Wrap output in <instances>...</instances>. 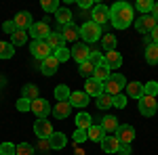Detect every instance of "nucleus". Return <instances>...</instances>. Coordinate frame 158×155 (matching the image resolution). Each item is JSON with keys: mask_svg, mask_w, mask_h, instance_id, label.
<instances>
[{"mask_svg": "<svg viewBox=\"0 0 158 155\" xmlns=\"http://www.w3.org/2000/svg\"><path fill=\"white\" fill-rule=\"evenodd\" d=\"M112 107L124 109V107H127V96H124V95H116L114 99H112Z\"/></svg>", "mask_w": 158, "mask_h": 155, "instance_id": "obj_44", "label": "nucleus"}, {"mask_svg": "<svg viewBox=\"0 0 158 155\" xmlns=\"http://www.w3.org/2000/svg\"><path fill=\"white\" fill-rule=\"evenodd\" d=\"M70 95H72V90H70L65 84H59V86L55 88V99H57V101H70Z\"/></svg>", "mask_w": 158, "mask_h": 155, "instance_id": "obj_33", "label": "nucleus"}, {"mask_svg": "<svg viewBox=\"0 0 158 155\" xmlns=\"http://www.w3.org/2000/svg\"><path fill=\"white\" fill-rule=\"evenodd\" d=\"M103 63L108 65L110 69L120 67V65H122V55L118 52V50H110V52H106V55H103Z\"/></svg>", "mask_w": 158, "mask_h": 155, "instance_id": "obj_19", "label": "nucleus"}, {"mask_svg": "<svg viewBox=\"0 0 158 155\" xmlns=\"http://www.w3.org/2000/svg\"><path fill=\"white\" fill-rule=\"evenodd\" d=\"M30 52H32L34 59H40V63L44 59H49V57H53V48L49 46L47 40H32L30 42Z\"/></svg>", "mask_w": 158, "mask_h": 155, "instance_id": "obj_3", "label": "nucleus"}, {"mask_svg": "<svg viewBox=\"0 0 158 155\" xmlns=\"http://www.w3.org/2000/svg\"><path fill=\"white\" fill-rule=\"evenodd\" d=\"M127 80H124V76L122 73H112L108 80L103 82V92H108L110 96H116V95H120L122 90L127 88Z\"/></svg>", "mask_w": 158, "mask_h": 155, "instance_id": "obj_2", "label": "nucleus"}, {"mask_svg": "<svg viewBox=\"0 0 158 155\" xmlns=\"http://www.w3.org/2000/svg\"><path fill=\"white\" fill-rule=\"evenodd\" d=\"M78 4H80L82 9H89V6H95V4H93V0H78Z\"/></svg>", "mask_w": 158, "mask_h": 155, "instance_id": "obj_50", "label": "nucleus"}, {"mask_svg": "<svg viewBox=\"0 0 158 155\" xmlns=\"http://www.w3.org/2000/svg\"><path fill=\"white\" fill-rule=\"evenodd\" d=\"M27 36H30L27 32H23V29H17V32L11 36V44H13V46H23L25 42H27Z\"/></svg>", "mask_w": 158, "mask_h": 155, "instance_id": "obj_31", "label": "nucleus"}, {"mask_svg": "<svg viewBox=\"0 0 158 155\" xmlns=\"http://www.w3.org/2000/svg\"><path fill=\"white\" fill-rule=\"evenodd\" d=\"M74 155H85V149H80V147H78V149H76V153Z\"/></svg>", "mask_w": 158, "mask_h": 155, "instance_id": "obj_53", "label": "nucleus"}, {"mask_svg": "<svg viewBox=\"0 0 158 155\" xmlns=\"http://www.w3.org/2000/svg\"><path fill=\"white\" fill-rule=\"evenodd\" d=\"M47 42H49V46L53 48V50L65 46V38H63V34H61V32H51V36L47 38Z\"/></svg>", "mask_w": 158, "mask_h": 155, "instance_id": "obj_22", "label": "nucleus"}, {"mask_svg": "<svg viewBox=\"0 0 158 155\" xmlns=\"http://www.w3.org/2000/svg\"><path fill=\"white\" fill-rule=\"evenodd\" d=\"M127 96H131V99H141V96H143V84L141 82H129L127 84Z\"/></svg>", "mask_w": 158, "mask_h": 155, "instance_id": "obj_24", "label": "nucleus"}, {"mask_svg": "<svg viewBox=\"0 0 158 155\" xmlns=\"http://www.w3.org/2000/svg\"><path fill=\"white\" fill-rule=\"evenodd\" d=\"M85 141H89V132L86 130H80V128H76V132H74V143H85Z\"/></svg>", "mask_w": 158, "mask_h": 155, "instance_id": "obj_43", "label": "nucleus"}, {"mask_svg": "<svg viewBox=\"0 0 158 155\" xmlns=\"http://www.w3.org/2000/svg\"><path fill=\"white\" fill-rule=\"evenodd\" d=\"M91 21H95L97 25H106L110 21V9L106 4H95L93 6V15H91Z\"/></svg>", "mask_w": 158, "mask_h": 155, "instance_id": "obj_9", "label": "nucleus"}, {"mask_svg": "<svg viewBox=\"0 0 158 155\" xmlns=\"http://www.w3.org/2000/svg\"><path fill=\"white\" fill-rule=\"evenodd\" d=\"M70 113H72V105H70V101H57V105L53 107V115H55L57 119L70 118Z\"/></svg>", "mask_w": 158, "mask_h": 155, "instance_id": "obj_13", "label": "nucleus"}, {"mask_svg": "<svg viewBox=\"0 0 158 155\" xmlns=\"http://www.w3.org/2000/svg\"><path fill=\"white\" fill-rule=\"evenodd\" d=\"M72 57H74V61L80 65V63L89 61V57H91V50H89V46H86V44H74Z\"/></svg>", "mask_w": 158, "mask_h": 155, "instance_id": "obj_12", "label": "nucleus"}, {"mask_svg": "<svg viewBox=\"0 0 158 155\" xmlns=\"http://www.w3.org/2000/svg\"><path fill=\"white\" fill-rule=\"evenodd\" d=\"M91 126H93V122H91V115H89V113H78V115H76V128L89 130Z\"/></svg>", "mask_w": 158, "mask_h": 155, "instance_id": "obj_29", "label": "nucleus"}, {"mask_svg": "<svg viewBox=\"0 0 158 155\" xmlns=\"http://www.w3.org/2000/svg\"><path fill=\"white\" fill-rule=\"evenodd\" d=\"M118 153H120V155H131V153H133V149H131V145H120Z\"/></svg>", "mask_w": 158, "mask_h": 155, "instance_id": "obj_49", "label": "nucleus"}, {"mask_svg": "<svg viewBox=\"0 0 158 155\" xmlns=\"http://www.w3.org/2000/svg\"><path fill=\"white\" fill-rule=\"evenodd\" d=\"M57 67H59V61L55 59V57H49V59H44L40 63V73L42 76H53V73H57Z\"/></svg>", "mask_w": 158, "mask_h": 155, "instance_id": "obj_17", "label": "nucleus"}, {"mask_svg": "<svg viewBox=\"0 0 158 155\" xmlns=\"http://www.w3.org/2000/svg\"><path fill=\"white\" fill-rule=\"evenodd\" d=\"M17 111H32V101H27V99H23V96H21V99H19V101H17Z\"/></svg>", "mask_w": 158, "mask_h": 155, "instance_id": "obj_45", "label": "nucleus"}, {"mask_svg": "<svg viewBox=\"0 0 158 155\" xmlns=\"http://www.w3.org/2000/svg\"><path fill=\"white\" fill-rule=\"evenodd\" d=\"M85 92L89 96H95L97 99L101 92H103V82H99V80H95V78H89L85 84Z\"/></svg>", "mask_w": 158, "mask_h": 155, "instance_id": "obj_15", "label": "nucleus"}, {"mask_svg": "<svg viewBox=\"0 0 158 155\" xmlns=\"http://www.w3.org/2000/svg\"><path fill=\"white\" fill-rule=\"evenodd\" d=\"M156 95H158V82H148V84H143V96H154L156 99Z\"/></svg>", "mask_w": 158, "mask_h": 155, "instance_id": "obj_40", "label": "nucleus"}, {"mask_svg": "<svg viewBox=\"0 0 158 155\" xmlns=\"http://www.w3.org/2000/svg\"><path fill=\"white\" fill-rule=\"evenodd\" d=\"M15 55V46L9 42H0V59H11Z\"/></svg>", "mask_w": 158, "mask_h": 155, "instance_id": "obj_37", "label": "nucleus"}, {"mask_svg": "<svg viewBox=\"0 0 158 155\" xmlns=\"http://www.w3.org/2000/svg\"><path fill=\"white\" fill-rule=\"evenodd\" d=\"M150 36H152V42H154V44H158V25L154 27V32H152Z\"/></svg>", "mask_w": 158, "mask_h": 155, "instance_id": "obj_52", "label": "nucleus"}, {"mask_svg": "<svg viewBox=\"0 0 158 155\" xmlns=\"http://www.w3.org/2000/svg\"><path fill=\"white\" fill-rule=\"evenodd\" d=\"M112 99H114V96H110L108 92H101V95L97 96V109H101V111L110 109L112 107Z\"/></svg>", "mask_w": 158, "mask_h": 155, "instance_id": "obj_34", "label": "nucleus"}, {"mask_svg": "<svg viewBox=\"0 0 158 155\" xmlns=\"http://www.w3.org/2000/svg\"><path fill=\"white\" fill-rule=\"evenodd\" d=\"M139 111H141V115L152 118V115L158 111L156 99H154V96H141V99H139Z\"/></svg>", "mask_w": 158, "mask_h": 155, "instance_id": "obj_8", "label": "nucleus"}, {"mask_svg": "<svg viewBox=\"0 0 158 155\" xmlns=\"http://www.w3.org/2000/svg\"><path fill=\"white\" fill-rule=\"evenodd\" d=\"M80 38L85 42H97L101 38V25H97L95 21H86L80 25Z\"/></svg>", "mask_w": 158, "mask_h": 155, "instance_id": "obj_4", "label": "nucleus"}, {"mask_svg": "<svg viewBox=\"0 0 158 155\" xmlns=\"http://www.w3.org/2000/svg\"><path fill=\"white\" fill-rule=\"evenodd\" d=\"M152 6H154V2H152V0H137V2H135V11H139L141 15L152 13Z\"/></svg>", "mask_w": 158, "mask_h": 155, "instance_id": "obj_36", "label": "nucleus"}, {"mask_svg": "<svg viewBox=\"0 0 158 155\" xmlns=\"http://www.w3.org/2000/svg\"><path fill=\"white\" fill-rule=\"evenodd\" d=\"M51 111V105H49V101H44L42 96L40 99H36V101H32V113L36 115V118H47Z\"/></svg>", "mask_w": 158, "mask_h": 155, "instance_id": "obj_11", "label": "nucleus"}, {"mask_svg": "<svg viewBox=\"0 0 158 155\" xmlns=\"http://www.w3.org/2000/svg\"><path fill=\"white\" fill-rule=\"evenodd\" d=\"M2 29H4V32H6V34H15V32H17V25H15V21H4V23H2Z\"/></svg>", "mask_w": 158, "mask_h": 155, "instance_id": "obj_47", "label": "nucleus"}, {"mask_svg": "<svg viewBox=\"0 0 158 155\" xmlns=\"http://www.w3.org/2000/svg\"><path fill=\"white\" fill-rule=\"evenodd\" d=\"M150 15L158 21V2H154V6H152V13H150Z\"/></svg>", "mask_w": 158, "mask_h": 155, "instance_id": "obj_51", "label": "nucleus"}, {"mask_svg": "<svg viewBox=\"0 0 158 155\" xmlns=\"http://www.w3.org/2000/svg\"><path fill=\"white\" fill-rule=\"evenodd\" d=\"M49 141H51V149H57V151L63 149L65 143H68V138H65V134H63V132H53Z\"/></svg>", "mask_w": 158, "mask_h": 155, "instance_id": "obj_27", "label": "nucleus"}, {"mask_svg": "<svg viewBox=\"0 0 158 155\" xmlns=\"http://www.w3.org/2000/svg\"><path fill=\"white\" fill-rule=\"evenodd\" d=\"M89 101H91V96L86 95L85 90H82V92H80V90H74L72 95H70V105H72V107H86V105H89Z\"/></svg>", "mask_w": 158, "mask_h": 155, "instance_id": "obj_14", "label": "nucleus"}, {"mask_svg": "<svg viewBox=\"0 0 158 155\" xmlns=\"http://www.w3.org/2000/svg\"><path fill=\"white\" fill-rule=\"evenodd\" d=\"M40 6H42V11H47V13H57L61 9V6H59V0H42V2H40Z\"/></svg>", "mask_w": 158, "mask_h": 155, "instance_id": "obj_39", "label": "nucleus"}, {"mask_svg": "<svg viewBox=\"0 0 158 155\" xmlns=\"http://www.w3.org/2000/svg\"><path fill=\"white\" fill-rule=\"evenodd\" d=\"M13 21H15V25H17V29H23V32H27V29L32 27V23H34V21H32V15H30L27 11L17 13Z\"/></svg>", "mask_w": 158, "mask_h": 155, "instance_id": "obj_16", "label": "nucleus"}, {"mask_svg": "<svg viewBox=\"0 0 158 155\" xmlns=\"http://www.w3.org/2000/svg\"><path fill=\"white\" fill-rule=\"evenodd\" d=\"M27 34L34 38V40H47L51 36V27L47 21H40V23H32V27L27 29Z\"/></svg>", "mask_w": 158, "mask_h": 155, "instance_id": "obj_7", "label": "nucleus"}, {"mask_svg": "<svg viewBox=\"0 0 158 155\" xmlns=\"http://www.w3.org/2000/svg\"><path fill=\"white\" fill-rule=\"evenodd\" d=\"M118 126H120V124H118V118H116V115H106V118H101V128H103V130H106V134H114V132L118 130Z\"/></svg>", "mask_w": 158, "mask_h": 155, "instance_id": "obj_20", "label": "nucleus"}, {"mask_svg": "<svg viewBox=\"0 0 158 155\" xmlns=\"http://www.w3.org/2000/svg\"><path fill=\"white\" fill-rule=\"evenodd\" d=\"M49 149H51L49 138H40V141H38V151H49Z\"/></svg>", "mask_w": 158, "mask_h": 155, "instance_id": "obj_48", "label": "nucleus"}, {"mask_svg": "<svg viewBox=\"0 0 158 155\" xmlns=\"http://www.w3.org/2000/svg\"><path fill=\"white\" fill-rule=\"evenodd\" d=\"M86 132H89V141H93V143H101V141L108 136V134H106V130L101 128V124H93V126H91Z\"/></svg>", "mask_w": 158, "mask_h": 155, "instance_id": "obj_21", "label": "nucleus"}, {"mask_svg": "<svg viewBox=\"0 0 158 155\" xmlns=\"http://www.w3.org/2000/svg\"><path fill=\"white\" fill-rule=\"evenodd\" d=\"M116 138H118V143L120 145H131L135 138V128L131 124H124V126H118V130H116Z\"/></svg>", "mask_w": 158, "mask_h": 155, "instance_id": "obj_10", "label": "nucleus"}, {"mask_svg": "<svg viewBox=\"0 0 158 155\" xmlns=\"http://www.w3.org/2000/svg\"><path fill=\"white\" fill-rule=\"evenodd\" d=\"M78 73L82 76V78H93L95 76V65L91 63V61H85V63H80V67H78Z\"/></svg>", "mask_w": 158, "mask_h": 155, "instance_id": "obj_30", "label": "nucleus"}, {"mask_svg": "<svg viewBox=\"0 0 158 155\" xmlns=\"http://www.w3.org/2000/svg\"><path fill=\"white\" fill-rule=\"evenodd\" d=\"M55 19H57V23L61 25V27H65V25H70V23H74L72 19H74V15L68 9H59V11L55 13Z\"/></svg>", "mask_w": 158, "mask_h": 155, "instance_id": "obj_26", "label": "nucleus"}, {"mask_svg": "<svg viewBox=\"0 0 158 155\" xmlns=\"http://www.w3.org/2000/svg\"><path fill=\"white\" fill-rule=\"evenodd\" d=\"M89 61H91L95 67H99V65L103 63V55H101V52H95V50H91V57H89Z\"/></svg>", "mask_w": 158, "mask_h": 155, "instance_id": "obj_46", "label": "nucleus"}, {"mask_svg": "<svg viewBox=\"0 0 158 155\" xmlns=\"http://www.w3.org/2000/svg\"><path fill=\"white\" fill-rule=\"evenodd\" d=\"M110 23L116 29H127L131 23H135V9L127 2H116L110 6Z\"/></svg>", "mask_w": 158, "mask_h": 155, "instance_id": "obj_1", "label": "nucleus"}, {"mask_svg": "<svg viewBox=\"0 0 158 155\" xmlns=\"http://www.w3.org/2000/svg\"><path fill=\"white\" fill-rule=\"evenodd\" d=\"M53 57H55V59L59 61V63H63V61H70L72 59V50H70V48H57V50H53Z\"/></svg>", "mask_w": 158, "mask_h": 155, "instance_id": "obj_35", "label": "nucleus"}, {"mask_svg": "<svg viewBox=\"0 0 158 155\" xmlns=\"http://www.w3.org/2000/svg\"><path fill=\"white\" fill-rule=\"evenodd\" d=\"M0 155H17V145L2 143L0 145Z\"/></svg>", "mask_w": 158, "mask_h": 155, "instance_id": "obj_41", "label": "nucleus"}, {"mask_svg": "<svg viewBox=\"0 0 158 155\" xmlns=\"http://www.w3.org/2000/svg\"><path fill=\"white\" fill-rule=\"evenodd\" d=\"M158 25V21L152 17V15H141V17H135V29L139 32V34H152L154 32V27Z\"/></svg>", "mask_w": 158, "mask_h": 155, "instance_id": "obj_5", "label": "nucleus"}, {"mask_svg": "<svg viewBox=\"0 0 158 155\" xmlns=\"http://www.w3.org/2000/svg\"><path fill=\"white\" fill-rule=\"evenodd\" d=\"M101 44H103V50H106V52L114 50V48H116V36H114V34H106V36L101 38Z\"/></svg>", "mask_w": 158, "mask_h": 155, "instance_id": "obj_38", "label": "nucleus"}, {"mask_svg": "<svg viewBox=\"0 0 158 155\" xmlns=\"http://www.w3.org/2000/svg\"><path fill=\"white\" fill-rule=\"evenodd\" d=\"M146 61L150 65H158V44L146 46Z\"/></svg>", "mask_w": 158, "mask_h": 155, "instance_id": "obj_28", "label": "nucleus"}, {"mask_svg": "<svg viewBox=\"0 0 158 155\" xmlns=\"http://www.w3.org/2000/svg\"><path fill=\"white\" fill-rule=\"evenodd\" d=\"M53 126H51V122L47 118H38L34 122V134L38 136V141L40 138H51V134H53Z\"/></svg>", "mask_w": 158, "mask_h": 155, "instance_id": "obj_6", "label": "nucleus"}, {"mask_svg": "<svg viewBox=\"0 0 158 155\" xmlns=\"http://www.w3.org/2000/svg\"><path fill=\"white\" fill-rule=\"evenodd\" d=\"M110 76H112V73H110V67L106 65V63H101L99 67H95V76H93V78L99 80V82H106Z\"/></svg>", "mask_w": 158, "mask_h": 155, "instance_id": "obj_32", "label": "nucleus"}, {"mask_svg": "<svg viewBox=\"0 0 158 155\" xmlns=\"http://www.w3.org/2000/svg\"><path fill=\"white\" fill-rule=\"evenodd\" d=\"M99 145H101V149H103L106 153H118V149H120V143H118V138H116L114 134H108Z\"/></svg>", "mask_w": 158, "mask_h": 155, "instance_id": "obj_18", "label": "nucleus"}, {"mask_svg": "<svg viewBox=\"0 0 158 155\" xmlns=\"http://www.w3.org/2000/svg\"><path fill=\"white\" fill-rule=\"evenodd\" d=\"M21 96L27 99V101H36V99H40V92H38L36 84H23V88H21Z\"/></svg>", "mask_w": 158, "mask_h": 155, "instance_id": "obj_25", "label": "nucleus"}, {"mask_svg": "<svg viewBox=\"0 0 158 155\" xmlns=\"http://www.w3.org/2000/svg\"><path fill=\"white\" fill-rule=\"evenodd\" d=\"M59 32H61V34H63V38H65V42H74L76 38L80 36V27H76V25H74V23L65 25V27H61Z\"/></svg>", "mask_w": 158, "mask_h": 155, "instance_id": "obj_23", "label": "nucleus"}, {"mask_svg": "<svg viewBox=\"0 0 158 155\" xmlns=\"http://www.w3.org/2000/svg\"><path fill=\"white\" fill-rule=\"evenodd\" d=\"M34 147L30 143H21V145H17V155H34Z\"/></svg>", "mask_w": 158, "mask_h": 155, "instance_id": "obj_42", "label": "nucleus"}]
</instances>
